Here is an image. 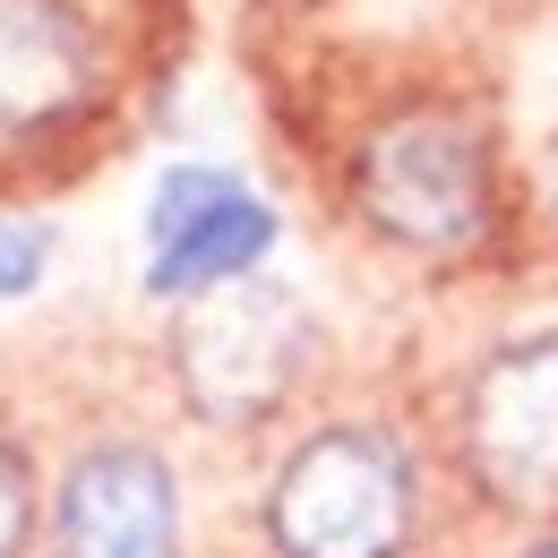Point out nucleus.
<instances>
[{
  "instance_id": "f257e3e1",
  "label": "nucleus",
  "mask_w": 558,
  "mask_h": 558,
  "mask_svg": "<svg viewBox=\"0 0 558 558\" xmlns=\"http://www.w3.org/2000/svg\"><path fill=\"white\" fill-rule=\"evenodd\" d=\"M276 558H404L421 533V464L387 421H318L258 498Z\"/></svg>"
},
{
  "instance_id": "f03ea898",
  "label": "nucleus",
  "mask_w": 558,
  "mask_h": 558,
  "mask_svg": "<svg viewBox=\"0 0 558 558\" xmlns=\"http://www.w3.org/2000/svg\"><path fill=\"white\" fill-rule=\"evenodd\" d=\"M352 207L413 258H473L498 232V155L464 104L387 112L352 155Z\"/></svg>"
},
{
  "instance_id": "7ed1b4c3",
  "label": "nucleus",
  "mask_w": 558,
  "mask_h": 558,
  "mask_svg": "<svg viewBox=\"0 0 558 558\" xmlns=\"http://www.w3.org/2000/svg\"><path fill=\"white\" fill-rule=\"evenodd\" d=\"M172 387L207 429H258L276 421L310 361H318V318L292 283L241 276L198 301H172Z\"/></svg>"
},
{
  "instance_id": "20e7f679",
  "label": "nucleus",
  "mask_w": 558,
  "mask_h": 558,
  "mask_svg": "<svg viewBox=\"0 0 558 558\" xmlns=\"http://www.w3.org/2000/svg\"><path fill=\"white\" fill-rule=\"evenodd\" d=\"M456 456L489 507L558 515V336H515L456 396Z\"/></svg>"
},
{
  "instance_id": "39448f33",
  "label": "nucleus",
  "mask_w": 558,
  "mask_h": 558,
  "mask_svg": "<svg viewBox=\"0 0 558 558\" xmlns=\"http://www.w3.org/2000/svg\"><path fill=\"white\" fill-rule=\"evenodd\" d=\"M276 250V207L223 172V163H172L146 198V292L198 301L215 283H241Z\"/></svg>"
},
{
  "instance_id": "423d86ee",
  "label": "nucleus",
  "mask_w": 558,
  "mask_h": 558,
  "mask_svg": "<svg viewBox=\"0 0 558 558\" xmlns=\"http://www.w3.org/2000/svg\"><path fill=\"white\" fill-rule=\"evenodd\" d=\"M52 558H181V473L146 438H86L52 489Z\"/></svg>"
},
{
  "instance_id": "0eeeda50",
  "label": "nucleus",
  "mask_w": 558,
  "mask_h": 558,
  "mask_svg": "<svg viewBox=\"0 0 558 558\" xmlns=\"http://www.w3.org/2000/svg\"><path fill=\"white\" fill-rule=\"evenodd\" d=\"M104 44L77 0H0V146H35L95 112Z\"/></svg>"
},
{
  "instance_id": "6e6552de",
  "label": "nucleus",
  "mask_w": 558,
  "mask_h": 558,
  "mask_svg": "<svg viewBox=\"0 0 558 558\" xmlns=\"http://www.w3.org/2000/svg\"><path fill=\"white\" fill-rule=\"evenodd\" d=\"M35 542V464L17 456V438H0V558H26Z\"/></svg>"
},
{
  "instance_id": "1a4fd4ad",
  "label": "nucleus",
  "mask_w": 558,
  "mask_h": 558,
  "mask_svg": "<svg viewBox=\"0 0 558 558\" xmlns=\"http://www.w3.org/2000/svg\"><path fill=\"white\" fill-rule=\"evenodd\" d=\"M52 267V232H35V223H0V301H26L35 283Z\"/></svg>"
},
{
  "instance_id": "9d476101",
  "label": "nucleus",
  "mask_w": 558,
  "mask_h": 558,
  "mask_svg": "<svg viewBox=\"0 0 558 558\" xmlns=\"http://www.w3.org/2000/svg\"><path fill=\"white\" fill-rule=\"evenodd\" d=\"M515 558H558V533H542V542H524Z\"/></svg>"
},
{
  "instance_id": "9b49d317",
  "label": "nucleus",
  "mask_w": 558,
  "mask_h": 558,
  "mask_svg": "<svg viewBox=\"0 0 558 558\" xmlns=\"http://www.w3.org/2000/svg\"><path fill=\"white\" fill-rule=\"evenodd\" d=\"M276 9H310V0H276Z\"/></svg>"
},
{
  "instance_id": "f8f14e48",
  "label": "nucleus",
  "mask_w": 558,
  "mask_h": 558,
  "mask_svg": "<svg viewBox=\"0 0 558 558\" xmlns=\"http://www.w3.org/2000/svg\"><path fill=\"white\" fill-rule=\"evenodd\" d=\"M550 207H558V198H550Z\"/></svg>"
}]
</instances>
